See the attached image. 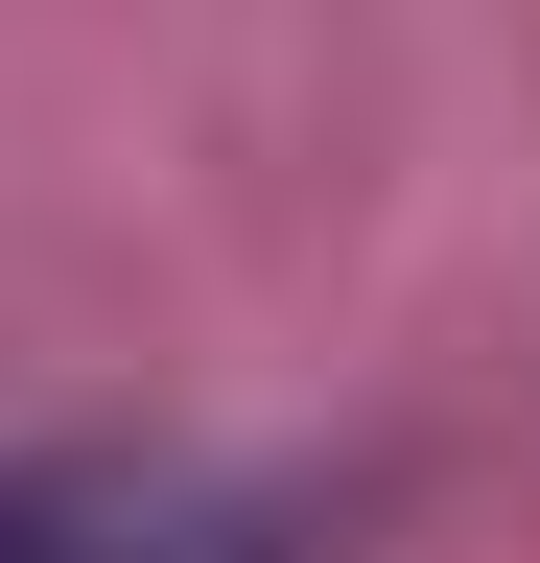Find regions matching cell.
Returning <instances> with one entry per match:
<instances>
[{
	"label": "cell",
	"instance_id": "1",
	"mask_svg": "<svg viewBox=\"0 0 540 563\" xmlns=\"http://www.w3.org/2000/svg\"><path fill=\"white\" fill-rule=\"evenodd\" d=\"M0 563H142V517L71 493V470H0Z\"/></svg>",
	"mask_w": 540,
	"mask_h": 563
}]
</instances>
